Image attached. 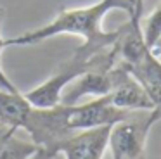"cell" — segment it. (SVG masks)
I'll return each mask as SVG.
<instances>
[{"label":"cell","instance_id":"obj_1","mask_svg":"<svg viewBox=\"0 0 161 159\" xmlns=\"http://www.w3.org/2000/svg\"><path fill=\"white\" fill-rule=\"evenodd\" d=\"M111 10H125L132 16V3L130 0H97L90 5L61 9L45 26L26 31L14 38H5V47H28L59 35H73L83 40L81 43L95 48H109L119 36V28L113 31H106L102 28V21Z\"/></svg>","mask_w":161,"mask_h":159},{"label":"cell","instance_id":"obj_2","mask_svg":"<svg viewBox=\"0 0 161 159\" xmlns=\"http://www.w3.org/2000/svg\"><path fill=\"white\" fill-rule=\"evenodd\" d=\"M161 119L159 109L133 111L126 119L116 123L109 133V151L114 159H147L146 144L149 131Z\"/></svg>","mask_w":161,"mask_h":159},{"label":"cell","instance_id":"obj_3","mask_svg":"<svg viewBox=\"0 0 161 159\" xmlns=\"http://www.w3.org/2000/svg\"><path fill=\"white\" fill-rule=\"evenodd\" d=\"M69 106L57 104L54 107H31L21 130L30 135L31 142L40 149L57 156L59 147L75 133L68 123Z\"/></svg>","mask_w":161,"mask_h":159},{"label":"cell","instance_id":"obj_4","mask_svg":"<svg viewBox=\"0 0 161 159\" xmlns=\"http://www.w3.org/2000/svg\"><path fill=\"white\" fill-rule=\"evenodd\" d=\"M133 111H123L113 106L109 95L95 97L83 104H75L69 106V123L73 131L80 130H90V128H101V126H114L116 123L126 119Z\"/></svg>","mask_w":161,"mask_h":159},{"label":"cell","instance_id":"obj_5","mask_svg":"<svg viewBox=\"0 0 161 159\" xmlns=\"http://www.w3.org/2000/svg\"><path fill=\"white\" fill-rule=\"evenodd\" d=\"M113 106L123 111H151L154 109L144 85L116 61L113 66V88L108 93Z\"/></svg>","mask_w":161,"mask_h":159},{"label":"cell","instance_id":"obj_6","mask_svg":"<svg viewBox=\"0 0 161 159\" xmlns=\"http://www.w3.org/2000/svg\"><path fill=\"white\" fill-rule=\"evenodd\" d=\"M113 126L90 128L75 131L59 147L64 159H102L109 145V133Z\"/></svg>","mask_w":161,"mask_h":159},{"label":"cell","instance_id":"obj_7","mask_svg":"<svg viewBox=\"0 0 161 159\" xmlns=\"http://www.w3.org/2000/svg\"><path fill=\"white\" fill-rule=\"evenodd\" d=\"M113 88V68L109 69H92L78 78H75L69 85L64 88L61 95V104L64 106H75L80 104L85 97H102L108 95Z\"/></svg>","mask_w":161,"mask_h":159},{"label":"cell","instance_id":"obj_8","mask_svg":"<svg viewBox=\"0 0 161 159\" xmlns=\"http://www.w3.org/2000/svg\"><path fill=\"white\" fill-rule=\"evenodd\" d=\"M31 104L25 97V93L0 90V124L11 130H21L31 111Z\"/></svg>","mask_w":161,"mask_h":159},{"label":"cell","instance_id":"obj_9","mask_svg":"<svg viewBox=\"0 0 161 159\" xmlns=\"http://www.w3.org/2000/svg\"><path fill=\"white\" fill-rule=\"evenodd\" d=\"M18 131L0 124V159H30L40 147L19 138Z\"/></svg>","mask_w":161,"mask_h":159},{"label":"cell","instance_id":"obj_10","mask_svg":"<svg viewBox=\"0 0 161 159\" xmlns=\"http://www.w3.org/2000/svg\"><path fill=\"white\" fill-rule=\"evenodd\" d=\"M140 31L146 45L153 48L154 43L161 38V3L154 7V10L146 17L144 24H140Z\"/></svg>","mask_w":161,"mask_h":159},{"label":"cell","instance_id":"obj_11","mask_svg":"<svg viewBox=\"0 0 161 159\" xmlns=\"http://www.w3.org/2000/svg\"><path fill=\"white\" fill-rule=\"evenodd\" d=\"M5 17V9L2 5H0V23H2V19ZM5 38L0 35V55H2V52L5 50ZM0 90H9V92H18V86L14 85V83L9 80V76L5 74V71L2 69V66H0Z\"/></svg>","mask_w":161,"mask_h":159},{"label":"cell","instance_id":"obj_12","mask_svg":"<svg viewBox=\"0 0 161 159\" xmlns=\"http://www.w3.org/2000/svg\"><path fill=\"white\" fill-rule=\"evenodd\" d=\"M144 88L147 90V95H149L153 106L161 111V86L159 85H144Z\"/></svg>","mask_w":161,"mask_h":159},{"label":"cell","instance_id":"obj_13","mask_svg":"<svg viewBox=\"0 0 161 159\" xmlns=\"http://www.w3.org/2000/svg\"><path fill=\"white\" fill-rule=\"evenodd\" d=\"M146 2L147 0H130V3H132V16H128L130 21H142V12Z\"/></svg>","mask_w":161,"mask_h":159},{"label":"cell","instance_id":"obj_14","mask_svg":"<svg viewBox=\"0 0 161 159\" xmlns=\"http://www.w3.org/2000/svg\"><path fill=\"white\" fill-rule=\"evenodd\" d=\"M54 157H56V156L50 154V152H47L45 149H38L30 159H54Z\"/></svg>","mask_w":161,"mask_h":159},{"label":"cell","instance_id":"obj_15","mask_svg":"<svg viewBox=\"0 0 161 159\" xmlns=\"http://www.w3.org/2000/svg\"><path fill=\"white\" fill-rule=\"evenodd\" d=\"M151 50L154 52V55H158V57L161 59V38H159V40L156 41V43H154V47L151 48Z\"/></svg>","mask_w":161,"mask_h":159},{"label":"cell","instance_id":"obj_16","mask_svg":"<svg viewBox=\"0 0 161 159\" xmlns=\"http://www.w3.org/2000/svg\"><path fill=\"white\" fill-rule=\"evenodd\" d=\"M113 159H114V157H113Z\"/></svg>","mask_w":161,"mask_h":159}]
</instances>
